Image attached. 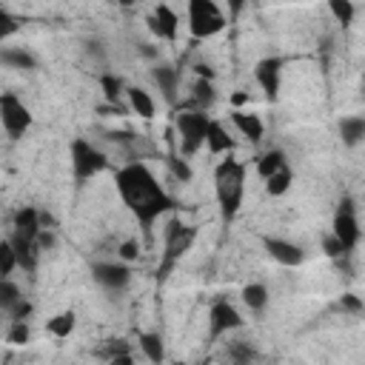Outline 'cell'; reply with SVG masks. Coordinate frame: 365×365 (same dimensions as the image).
<instances>
[{
	"label": "cell",
	"instance_id": "cell-38",
	"mask_svg": "<svg viewBox=\"0 0 365 365\" xmlns=\"http://www.w3.org/2000/svg\"><path fill=\"white\" fill-rule=\"evenodd\" d=\"M339 308H342V311H348V314H362V300H359L356 294H342Z\"/></svg>",
	"mask_w": 365,
	"mask_h": 365
},
{
	"label": "cell",
	"instance_id": "cell-10",
	"mask_svg": "<svg viewBox=\"0 0 365 365\" xmlns=\"http://www.w3.org/2000/svg\"><path fill=\"white\" fill-rule=\"evenodd\" d=\"M92 277H94L103 288L120 291V288L129 285L131 271H129V266H123V263H94V266H92Z\"/></svg>",
	"mask_w": 365,
	"mask_h": 365
},
{
	"label": "cell",
	"instance_id": "cell-20",
	"mask_svg": "<svg viewBox=\"0 0 365 365\" xmlns=\"http://www.w3.org/2000/svg\"><path fill=\"white\" fill-rule=\"evenodd\" d=\"M206 146H209L214 154H220V151H231L234 140L229 137V131H226L220 123L209 120V129H206Z\"/></svg>",
	"mask_w": 365,
	"mask_h": 365
},
{
	"label": "cell",
	"instance_id": "cell-16",
	"mask_svg": "<svg viewBox=\"0 0 365 365\" xmlns=\"http://www.w3.org/2000/svg\"><path fill=\"white\" fill-rule=\"evenodd\" d=\"M212 103H214V86H212V80L197 77V83L192 86V100L182 103L180 109H200V111H206Z\"/></svg>",
	"mask_w": 365,
	"mask_h": 365
},
{
	"label": "cell",
	"instance_id": "cell-2",
	"mask_svg": "<svg viewBox=\"0 0 365 365\" xmlns=\"http://www.w3.org/2000/svg\"><path fill=\"white\" fill-rule=\"evenodd\" d=\"M214 192L226 220H234L246 192V165L240 160H223L214 171Z\"/></svg>",
	"mask_w": 365,
	"mask_h": 365
},
{
	"label": "cell",
	"instance_id": "cell-13",
	"mask_svg": "<svg viewBox=\"0 0 365 365\" xmlns=\"http://www.w3.org/2000/svg\"><path fill=\"white\" fill-rule=\"evenodd\" d=\"M146 23H148V29H151L160 40H174V38H177V23H180V21H177V15H174L165 4H160V6L154 9V15H151Z\"/></svg>",
	"mask_w": 365,
	"mask_h": 365
},
{
	"label": "cell",
	"instance_id": "cell-27",
	"mask_svg": "<svg viewBox=\"0 0 365 365\" xmlns=\"http://www.w3.org/2000/svg\"><path fill=\"white\" fill-rule=\"evenodd\" d=\"M140 348H143V354H146L151 362H163V359H165L160 334H140Z\"/></svg>",
	"mask_w": 365,
	"mask_h": 365
},
{
	"label": "cell",
	"instance_id": "cell-41",
	"mask_svg": "<svg viewBox=\"0 0 365 365\" xmlns=\"http://www.w3.org/2000/svg\"><path fill=\"white\" fill-rule=\"evenodd\" d=\"M243 6H246V0H229V18L237 21L240 12H243Z\"/></svg>",
	"mask_w": 365,
	"mask_h": 365
},
{
	"label": "cell",
	"instance_id": "cell-39",
	"mask_svg": "<svg viewBox=\"0 0 365 365\" xmlns=\"http://www.w3.org/2000/svg\"><path fill=\"white\" fill-rule=\"evenodd\" d=\"M137 257H140V246H137V240H126V243L120 246V260L131 263V260H137Z\"/></svg>",
	"mask_w": 365,
	"mask_h": 365
},
{
	"label": "cell",
	"instance_id": "cell-29",
	"mask_svg": "<svg viewBox=\"0 0 365 365\" xmlns=\"http://www.w3.org/2000/svg\"><path fill=\"white\" fill-rule=\"evenodd\" d=\"M18 268V257L9 240H0V277H9Z\"/></svg>",
	"mask_w": 365,
	"mask_h": 365
},
{
	"label": "cell",
	"instance_id": "cell-11",
	"mask_svg": "<svg viewBox=\"0 0 365 365\" xmlns=\"http://www.w3.org/2000/svg\"><path fill=\"white\" fill-rule=\"evenodd\" d=\"M263 246H266L268 257H271L274 263H280V266L294 268V266H300V263H303V249H300V246H294V243H288V240L266 237V240H263Z\"/></svg>",
	"mask_w": 365,
	"mask_h": 365
},
{
	"label": "cell",
	"instance_id": "cell-17",
	"mask_svg": "<svg viewBox=\"0 0 365 365\" xmlns=\"http://www.w3.org/2000/svg\"><path fill=\"white\" fill-rule=\"evenodd\" d=\"M231 123H234V126L240 129V134L249 137L251 143L263 140V120H260L257 114H251V111H234V114H231Z\"/></svg>",
	"mask_w": 365,
	"mask_h": 365
},
{
	"label": "cell",
	"instance_id": "cell-37",
	"mask_svg": "<svg viewBox=\"0 0 365 365\" xmlns=\"http://www.w3.org/2000/svg\"><path fill=\"white\" fill-rule=\"evenodd\" d=\"M15 32H18V21H15L9 12L0 9V40H6V38L15 35Z\"/></svg>",
	"mask_w": 365,
	"mask_h": 365
},
{
	"label": "cell",
	"instance_id": "cell-36",
	"mask_svg": "<svg viewBox=\"0 0 365 365\" xmlns=\"http://www.w3.org/2000/svg\"><path fill=\"white\" fill-rule=\"evenodd\" d=\"M9 342H12V345L29 342V325H26V320H15V325H12V331H9Z\"/></svg>",
	"mask_w": 365,
	"mask_h": 365
},
{
	"label": "cell",
	"instance_id": "cell-14",
	"mask_svg": "<svg viewBox=\"0 0 365 365\" xmlns=\"http://www.w3.org/2000/svg\"><path fill=\"white\" fill-rule=\"evenodd\" d=\"M9 243H12V249H15L18 266L26 268V271H35V266H38V246H35V240H29L26 234L15 231V234L9 237Z\"/></svg>",
	"mask_w": 365,
	"mask_h": 365
},
{
	"label": "cell",
	"instance_id": "cell-28",
	"mask_svg": "<svg viewBox=\"0 0 365 365\" xmlns=\"http://www.w3.org/2000/svg\"><path fill=\"white\" fill-rule=\"evenodd\" d=\"M103 356H106V359H111V362H123V365H129V362H131V348H129V342H126V339H109V342H106V348H103Z\"/></svg>",
	"mask_w": 365,
	"mask_h": 365
},
{
	"label": "cell",
	"instance_id": "cell-34",
	"mask_svg": "<svg viewBox=\"0 0 365 365\" xmlns=\"http://www.w3.org/2000/svg\"><path fill=\"white\" fill-rule=\"evenodd\" d=\"M165 163H168L171 174H174V177H177L180 182H189V180H192V168H189V163H186V160H177V157H168Z\"/></svg>",
	"mask_w": 365,
	"mask_h": 365
},
{
	"label": "cell",
	"instance_id": "cell-30",
	"mask_svg": "<svg viewBox=\"0 0 365 365\" xmlns=\"http://www.w3.org/2000/svg\"><path fill=\"white\" fill-rule=\"evenodd\" d=\"M18 300H21V288L15 283H9L6 277H0V308L9 311Z\"/></svg>",
	"mask_w": 365,
	"mask_h": 365
},
{
	"label": "cell",
	"instance_id": "cell-32",
	"mask_svg": "<svg viewBox=\"0 0 365 365\" xmlns=\"http://www.w3.org/2000/svg\"><path fill=\"white\" fill-rule=\"evenodd\" d=\"M100 86H103V94H106L109 103H117V100H120V94H123V80H120V77L103 75V77H100Z\"/></svg>",
	"mask_w": 365,
	"mask_h": 365
},
{
	"label": "cell",
	"instance_id": "cell-43",
	"mask_svg": "<svg viewBox=\"0 0 365 365\" xmlns=\"http://www.w3.org/2000/svg\"><path fill=\"white\" fill-rule=\"evenodd\" d=\"M197 77H206V80H212V77H214V72H212L209 66H203V63H200V66H197Z\"/></svg>",
	"mask_w": 365,
	"mask_h": 365
},
{
	"label": "cell",
	"instance_id": "cell-3",
	"mask_svg": "<svg viewBox=\"0 0 365 365\" xmlns=\"http://www.w3.org/2000/svg\"><path fill=\"white\" fill-rule=\"evenodd\" d=\"M195 237H197V229H195V226H182L180 220H171V223H168V229H165V251H163V263H160V268H157V280H160V283L171 274L174 263L192 249Z\"/></svg>",
	"mask_w": 365,
	"mask_h": 365
},
{
	"label": "cell",
	"instance_id": "cell-40",
	"mask_svg": "<svg viewBox=\"0 0 365 365\" xmlns=\"http://www.w3.org/2000/svg\"><path fill=\"white\" fill-rule=\"evenodd\" d=\"M9 314H12V320H26V317L32 314V305H29V303L21 297V300H18V303L9 308Z\"/></svg>",
	"mask_w": 365,
	"mask_h": 365
},
{
	"label": "cell",
	"instance_id": "cell-42",
	"mask_svg": "<svg viewBox=\"0 0 365 365\" xmlns=\"http://www.w3.org/2000/svg\"><path fill=\"white\" fill-rule=\"evenodd\" d=\"M140 55H143V58H157V49L148 46V43H140Z\"/></svg>",
	"mask_w": 365,
	"mask_h": 365
},
{
	"label": "cell",
	"instance_id": "cell-25",
	"mask_svg": "<svg viewBox=\"0 0 365 365\" xmlns=\"http://www.w3.org/2000/svg\"><path fill=\"white\" fill-rule=\"evenodd\" d=\"M243 303L251 308V311H263L266 303H268V288L260 285V283H251L243 288Z\"/></svg>",
	"mask_w": 365,
	"mask_h": 365
},
{
	"label": "cell",
	"instance_id": "cell-8",
	"mask_svg": "<svg viewBox=\"0 0 365 365\" xmlns=\"http://www.w3.org/2000/svg\"><path fill=\"white\" fill-rule=\"evenodd\" d=\"M339 243H342V249L351 254L354 251V246L359 243V226H356V217H354V200L351 197H345L342 203H339V212H337V217H334V231H331Z\"/></svg>",
	"mask_w": 365,
	"mask_h": 365
},
{
	"label": "cell",
	"instance_id": "cell-18",
	"mask_svg": "<svg viewBox=\"0 0 365 365\" xmlns=\"http://www.w3.org/2000/svg\"><path fill=\"white\" fill-rule=\"evenodd\" d=\"M40 229H43V226H40V212H38V209L26 206V209H21V212L15 214V231L26 234L29 240H38Z\"/></svg>",
	"mask_w": 365,
	"mask_h": 365
},
{
	"label": "cell",
	"instance_id": "cell-35",
	"mask_svg": "<svg viewBox=\"0 0 365 365\" xmlns=\"http://www.w3.org/2000/svg\"><path fill=\"white\" fill-rule=\"evenodd\" d=\"M322 251H325L331 260H339L342 254H348V251L342 249V243H339L334 234H325V237H322Z\"/></svg>",
	"mask_w": 365,
	"mask_h": 365
},
{
	"label": "cell",
	"instance_id": "cell-23",
	"mask_svg": "<svg viewBox=\"0 0 365 365\" xmlns=\"http://www.w3.org/2000/svg\"><path fill=\"white\" fill-rule=\"evenodd\" d=\"M129 106H131L143 120L154 117V100H151L148 92H143V89H129Z\"/></svg>",
	"mask_w": 365,
	"mask_h": 365
},
{
	"label": "cell",
	"instance_id": "cell-31",
	"mask_svg": "<svg viewBox=\"0 0 365 365\" xmlns=\"http://www.w3.org/2000/svg\"><path fill=\"white\" fill-rule=\"evenodd\" d=\"M328 6H331V15L337 18V23L348 26L354 21V4L351 0H328Z\"/></svg>",
	"mask_w": 365,
	"mask_h": 365
},
{
	"label": "cell",
	"instance_id": "cell-21",
	"mask_svg": "<svg viewBox=\"0 0 365 365\" xmlns=\"http://www.w3.org/2000/svg\"><path fill=\"white\" fill-rule=\"evenodd\" d=\"M0 63L9 69H26V72L38 66L35 55H29L26 49H0Z\"/></svg>",
	"mask_w": 365,
	"mask_h": 365
},
{
	"label": "cell",
	"instance_id": "cell-26",
	"mask_svg": "<svg viewBox=\"0 0 365 365\" xmlns=\"http://www.w3.org/2000/svg\"><path fill=\"white\" fill-rule=\"evenodd\" d=\"M75 322H77V317H75L72 311H63V314L52 317L46 328H49V334H55V337H60V339H63V337H69V334L75 331Z\"/></svg>",
	"mask_w": 365,
	"mask_h": 365
},
{
	"label": "cell",
	"instance_id": "cell-45",
	"mask_svg": "<svg viewBox=\"0 0 365 365\" xmlns=\"http://www.w3.org/2000/svg\"><path fill=\"white\" fill-rule=\"evenodd\" d=\"M117 4H120V6H126V9H129V6H134V4H137V0H117Z\"/></svg>",
	"mask_w": 365,
	"mask_h": 365
},
{
	"label": "cell",
	"instance_id": "cell-24",
	"mask_svg": "<svg viewBox=\"0 0 365 365\" xmlns=\"http://www.w3.org/2000/svg\"><path fill=\"white\" fill-rule=\"evenodd\" d=\"M283 165H288V163H285V154H283L280 148H271L268 154H263V157H260V163H257V171H260V177L266 180V177H271L274 171H280Z\"/></svg>",
	"mask_w": 365,
	"mask_h": 365
},
{
	"label": "cell",
	"instance_id": "cell-7",
	"mask_svg": "<svg viewBox=\"0 0 365 365\" xmlns=\"http://www.w3.org/2000/svg\"><path fill=\"white\" fill-rule=\"evenodd\" d=\"M106 165H109L106 154L100 148H94L89 140H83V137L72 140V168H75V177L77 180H92Z\"/></svg>",
	"mask_w": 365,
	"mask_h": 365
},
{
	"label": "cell",
	"instance_id": "cell-33",
	"mask_svg": "<svg viewBox=\"0 0 365 365\" xmlns=\"http://www.w3.org/2000/svg\"><path fill=\"white\" fill-rule=\"evenodd\" d=\"M226 356H229V359H234V362H251L257 354H254V348H251V345H246V342H231V345H229V351H226Z\"/></svg>",
	"mask_w": 365,
	"mask_h": 365
},
{
	"label": "cell",
	"instance_id": "cell-6",
	"mask_svg": "<svg viewBox=\"0 0 365 365\" xmlns=\"http://www.w3.org/2000/svg\"><path fill=\"white\" fill-rule=\"evenodd\" d=\"M0 123H4V129L12 140H21L32 129V111L23 106V100H18L12 92H6V94H0Z\"/></svg>",
	"mask_w": 365,
	"mask_h": 365
},
{
	"label": "cell",
	"instance_id": "cell-5",
	"mask_svg": "<svg viewBox=\"0 0 365 365\" xmlns=\"http://www.w3.org/2000/svg\"><path fill=\"white\" fill-rule=\"evenodd\" d=\"M174 126L180 131V148H182V154H195L206 143V129H209L206 111H200V109H180Z\"/></svg>",
	"mask_w": 365,
	"mask_h": 365
},
{
	"label": "cell",
	"instance_id": "cell-44",
	"mask_svg": "<svg viewBox=\"0 0 365 365\" xmlns=\"http://www.w3.org/2000/svg\"><path fill=\"white\" fill-rule=\"evenodd\" d=\"M231 103H234V106H243V103H249V94H243V92H237V94L231 97Z\"/></svg>",
	"mask_w": 365,
	"mask_h": 365
},
{
	"label": "cell",
	"instance_id": "cell-1",
	"mask_svg": "<svg viewBox=\"0 0 365 365\" xmlns=\"http://www.w3.org/2000/svg\"><path fill=\"white\" fill-rule=\"evenodd\" d=\"M117 182V192L123 197V203L134 212V217L143 226V234H151V226L160 214H165L174 203L171 197L163 192V186L157 182V177L143 165V163H129L117 171L114 177Z\"/></svg>",
	"mask_w": 365,
	"mask_h": 365
},
{
	"label": "cell",
	"instance_id": "cell-15",
	"mask_svg": "<svg viewBox=\"0 0 365 365\" xmlns=\"http://www.w3.org/2000/svg\"><path fill=\"white\" fill-rule=\"evenodd\" d=\"M151 80L160 86V92H163V97H165L168 103L177 100V69L157 63V66L151 69Z\"/></svg>",
	"mask_w": 365,
	"mask_h": 365
},
{
	"label": "cell",
	"instance_id": "cell-12",
	"mask_svg": "<svg viewBox=\"0 0 365 365\" xmlns=\"http://www.w3.org/2000/svg\"><path fill=\"white\" fill-rule=\"evenodd\" d=\"M280 72H283V60L280 58H266L257 63V83L263 86L266 97L274 100L280 92Z\"/></svg>",
	"mask_w": 365,
	"mask_h": 365
},
{
	"label": "cell",
	"instance_id": "cell-9",
	"mask_svg": "<svg viewBox=\"0 0 365 365\" xmlns=\"http://www.w3.org/2000/svg\"><path fill=\"white\" fill-rule=\"evenodd\" d=\"M240 325H243V320H240V314H237V308L231 303L217 300L212 305V311H209V334H212V339H217V337H223V334H229V331H234Z\"/></svg>",
	"mask_w": 365,
	"mask_h": 365
},
{
	"label": "cell",
	"instance_id": "cell-19",
	"mask_svg": "<svg viewBox=\"0 0 365 365\" xmlns=\"http://www.w3.org/2000/svg\"><path fill=\"white\" fill-rule=\"evenodd\" d=\"M339 134L345 146H359L365 137V117H342L339 120Z\"/></svg>",
	"mask_w": 365,
	"mask_h": 365
},
{
	"label": "cell",
	"instance_id": "cell-22",
	"mask_svg": "<svg viewBox=\"0 0 365 365\" xmlns=\"http://www.w3.org/2000/svg\"><path fill=\"white\" fill-rule=\"evenodd\" d=\"M291 168L288 165H283L280 171H274L271 177H266V192L271 195V197H280V195H285L288 189H291Z\"/></svg>",
	"mask_w": 365,
	"mask_h": 365
},
{
	"label": "cell",
	"instance_id": "cell-4",
	"mask_svg": "<svg viewBox=\"0 0 365 365\" xmlns=\"http://www.w3.org/2000/svg\"><path fill=\"white\" fill-rule=\"evenodd\" d=\"M226 23L229 21L214 0H189V29L197 40L214 38L217 32L226 29Z\"/></svg>",
	"mask_w": 365,
	"mask_h": 365
}]
</instances>
